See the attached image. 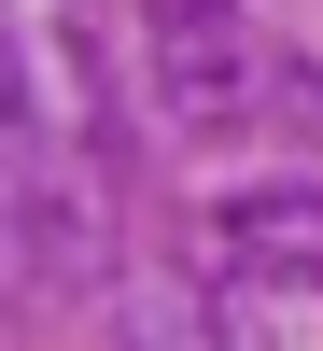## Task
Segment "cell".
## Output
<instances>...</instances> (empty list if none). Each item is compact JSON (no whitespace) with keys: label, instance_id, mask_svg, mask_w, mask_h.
Masks as SVG:
<instances>
[{"label":"cell","instance_id":"6da1fadb","mask_svg":"<svg viewBox=\"0 0 323 351\" xmlns=\"http://www.w3.org/2000/svg\"><path fill=\"white\" fill-rule=\"evenodd\" d=\"M197 309L239 351H323V197L239 183L197 211Z\"/></svg>","mask_w":323,"mask_h":351},{"label":"cell","instance_id":"7a4b0ae2","mask_svg":"<svg viewBox=\"0 0 323 351\" xmlns=\"http://www.w3.org/2000/svg\"><path fill=\"white\" fill-rule=\"evenodd\" d=\"M141 84H155L169 141H225L267 112V43L253 0H141Z\"/></svg>","mask_w":323,"mask_h":351},{"label":"cell","instance_id":"3957f363","mask_svg":"<svg viewBox=\"0 0 323 351\" xmlns=\"http://www.w3.org/2000/svg\"><path fill=\"white\" fill-rule=\"evenodd\" d=\"M253 43H267V127H296L309 155H323V0L253 14Z\"/></svg>","mask_w":323,"mask_h":351}]
</instances>
